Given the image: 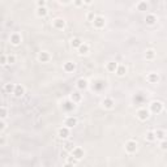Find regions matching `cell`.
<instances>
[{
  "label": "cell",
  "mask_w": 167,
  "mask_h": 167,
  "mask_svg": "<svg viewBox=\"0 0 167 167\" xmlns=\"http://www.w3.org/2000/svg\"><path fill=\"white\" fill-rule=\"evenodd\" d=\"M159 148H161L162 150H167V139L159 141Z\"/></svg>",
  "instance_id": "1f68e13d"
},
{
  "label": "cell",
  "mask_w": 167,
  "mask_h": 167,
  "mask_svg": "<svg viewBox=\"0 0 167 167\" xmlns=\"http://www.w3.org/2000/svg\"><path fill=\"white\" fill-rule=\"evenodd\" d=\"M75 148H76V146H73L72 144H67V145H65V150H67V151H72Z\"/></svg>",
  "instance_id": "d590c367"
},
{
  "label": "cell",
  "mask_w": 167,
  "mask_h": 167,
  "mask_svg": "<svg viewBox=\"0 0 167 167\" xmlns=\"http://www.w3.org/2000/svg\"><path fill=\"white\" fill-rule=\"evenodd\" d=\"M8 116V109L6 106H2L0 107V117H2V120H6Z\"/></svg>",
  "instance_id": "83f0119b"
},
{
  "label": "cell",
  "mask_w": 167,
  "mask_h": 167,
  "mask_svg": "<svg viewBox=\"0 0 167 167\" xmlns=\"http://www.w3.org/2000/svg\"><path fill=\"white\" fill-rule=\"evenodd\" d=\"M67 162H68V163H72V165H77V159L75 158V157H72V155H69V157H67Z\"/></svg>",
  "instance_id": "4dcf8cb0"
},
{
  "label": "cell",
  "mask_w": 167,
  "mask_h": 167,
  "mask_svg": "<svg viewBox=\"0 0 167 167\" xmlns=\"http://www.w3.org/2000/svg\"><path fill=\"white\" fill-rule=\"evenodd\" d=\"M149 111L150 114H154V115H158L163 111V103L161 101H153L149 105Z\"/></svg>",
  "instance_id": "6da1fadb"
},
{
  "label": "cell",
  "mask_w": 167,
  "mask_h": 167,
  "mask_svg": "<svg viewBox=\"0 0 167 167\" xmlns=\"http://www.w3.org/2000/svg\"><path fill=\"white\" fill-rule=\"evenodd\" d=\"M117 67H119V64H117L116 61H109L106 64V69L109 71V72H116Z\"/></svg>",
  "instance_id": "484cf974"
},
{
  "label": "cell",
  "mask_w": 167,
  "mask_h": 167,
  "mask_svg": "<svg viewBox=\"0 0 167 167\" xmlns=\"http://www.w3.org/2000/svg\"><path fill=\"white\" fill-rule=\"evenodd\" d=\"M47 6V2L46 0H38L37 2V8H43Z\"/></svg>",
  "instance_id": "d6a6232c"
},
{
  "label": "cell",
  "mask_w": 167,
  "mask_h": 167,
  "mask_svg": "<svg viewBox=\"0 0 167 167\" xmlns=\"http://www.w3.org/2000/svg\"><path fill=\"white\" fill-rule=\"evenodd\" d=\"M50 59H51V55H50V52L48 51H41L38 54V60L41 63H48L50 61Z\"/></svg>",
  "instance_id": "5bb4252c"
},
{
  "label": "cell",
  "mask_w": 167,
  "mask_h": 167,
  "mask_svg": "<svg viewBox=\"0 0 167 167\" xmlns=\"http://www.w3.org/2000/svg\"><path fill=\"white\" fill-rule=\"evenodd\" d=\"M69 136H71V129L68 128V127L63 125V127H60V128L58 129V137H59V139L67 140Z\"/></svg>",
  "instance_id": "3957f363"
},
{
  "label": "cell",
  "mask_w": 167,
  "mask_h": 167,
  "mask_svg": "<svg viewBox=\"0 0 167 167\" xmlns=\"http://www.w3.org/2000/svg\"><path fill=\"white\" fill-rule=\"evenodd\" d=\"M82 41L78 37H75V38H72L71 39V47L72 48H76V50H78V48H80V46L82 45Z\"/></svg>",
  "instance_id": "ffe728a7"
},
{
  "label": "cell",
  "mask_w": 167,
  "mask_h": 167,
  "mask_svg": "<svg viewBox=\"0 0 167 167\" xmlns=\"http://www.w3.org/2000/svg\"><path fill=\"white\" fill-rule=\"evenodd\" d=\"M82 101V94L80 91H73L71 94V102H73L76 105V103H80Z\"/></svg>",
  "instance_id": "e0dca14e"
},
{
  "label": "cell",
  "mask_w": 167,
  "mask_h": 167,
  "mask_svg": "<svg viewBox=\"0 0 167 167\" xmlns=\"http://www.w3.org/2000/svg\"><path fill=\"white\" fill-rule=\"evenodd\" d=\"M7 128V124H6V120H0V132H4V129Z\"/></svg>",
  "instance_id": "e575fe53"
},
{
  "label": "cell",
  "mask_w": 167,
  "mask_h": 167,
  "mask_svg": "<svg viewBox=\"0 0 167 167\" xmlns=\"http://www.w3.org/2000/svg\"><path fill=\"white\" fill-rule=\"evenodd\" d=\"M14 97L17 98H21L24 94H25V87H24L21 84H16V89H14Z\"/></svg>",
  "instance_id": "2e32d148"
},
{
  "label": "cell",
  "mask_w": 167,
  "mask_h": 167,
  "mask_svg": "<svg viewBox=\"0 0 167 167\" xmlns=\"http://www.w3.org/2000/svg\"><path fill=\"white\" fill-rule=\"evenodd\" d=\"M52 25L56 30H63V29L65 28V20L61 17H58L55 20H52Z\"/></svg>",
  "instance_id": "9c48e42d"
},
{
  "label": "cell",
  "mask_w": 167,
  "mask_h": 167,
  "mask_svg": "<svg viewBox=\"0 0 167 167\" xmlns=\"http://www.w3.org/2000/svg\"><path fill=\"white\" fill-rule=\"evenodd\" d=\"M136 116L139 117V120L145 121V120H148L149 117H150V111L146 110V109H140V110H137Z\"/></svg>",
  "instance_id": "8992f818"
},
{
  "label": "cell",
  "mask_w": 167,
  "mask_h": 167,
  "mask_svg": "<svg viewBox=\"0 0 167 167\" xmlns=\"http://www.w3.org/2000/svg\"><path fill=\"white\" fill-rule=\"evenodd\" d=\"M77 123H78V119L76 116H73V115H68L65 119H64V125L68 127V128H75V127L77 125Z\"/></svg>",
  "instance_id": "5b68a950"
},
{
  "label": "cell",
  "mask_w": 167,
  "mask_h": 167,
  "mask_svg": "<svg viewBox=\"0 0 167 167\" xmlns=\"http://www.w3.org/2000/svg\"><path fill=\"white\" fill-rule=\"evenodd\" d=\"M9 42H11V45L13 46H18L20 43L22 42V37L20 33H12L11 37H9Z\"/></svg>",
  "instance_id": "ba28073f"
},
{
  "label": "cell",
  "mask_w": 167,
  "mask_h": 167,
  "mask_svg": "<svg viewBox=\"0 0 167 167\" xmlns=\"http://www.w3.org/2000/svg\"><path fill=\"white\" fill-rule=\"evenodd\" d=\"M71 155L75 157L77 161H81L84 157H85V150H84L82 148H80V146H76V148L71 151Z\"/></svg>",
  "instance_id": "52a82bcc"
},
{
  "label": "cell",
  "mask_w": 167,
  "mask_h": 167,
  "mask_svg": "<svg viewBox=\"0 0 167 167\" xmlns=\"http://www.w3.org/2000/svg\"><path fill=\"white\" fill-rule=\"evenodd\" d=\"M63 69L64 72L67 73H72L76 71V63L75 61H65L64 64H63Z\"/></svg>",
  "instance_id": "4fadbf2b"
},
{
  "label": "cell",
  "mask_w": 167,
  "mask_h": 167,
  "mask_svg": "<svg viewBox=\"0 0 167 167\" xmlns=\"http://www.w3.org/2000/svg\"><path fill=\"white\" fill-rule=\"evenodd\" d=\"M94 18H95V14H94V12H89L87 13V21H90V22H93L94 21Z\"/></svg>",
  "instance_id": "836d02e7"
},
{
  "label": "cell",
  "mask_w": 167,
  "mask_h": 167,
  "mask_svg": "<svg viewBox=\"0 0 167 167\" xmlns=\"http://www.w3.org/2000/svg\"><path fill=\"white\" fill-rule=\"evenodd\" d=\"M0 144H2V146L6 144V139H4V136H2V140H0Z\"/></svg>",
  "instance_id": "74e56055"
},
{
  "label": "cell",
  "mask_w": 167,
  "mask_h": 167,
  "mask_svg": "<svg viewBox=\"0 0 167 167\" xmlns=\"http://www.w3.org/2000/svg\"><path fill=\"white\" fill-rule=\"evenodd\" d=\"M124 148H125V151L128 154H133V153L137 151V142L135 140H128L125 142Z\"/></svg>",
  "instance_id": "7a4b0ae2"
},
{
  "label": "cell",
  "mask_w": 167,
  "mask_h": 167,
  "mask_svg": "<svg viewBox=\"0 0 167 167\" xmlns=\"http://www.w3.org/2000/svg\"><path fill=\"white\" fill-rule=\"evenodd\" d=\"M102 106L105 107L106 110H111V109H114V106H115V101L110 97H106L105 99L102 101Z\"/></svg>",
  "instance_id": "7c38bea8"
},
{
  "label": "cell",
  "mask_w": 167,
  "mask_h": 167,
  "mask_svg": "<svg viewBox=\"0 0 167 167\" xmlns=\"http://www.w3.org/2000/svg\"><path fill=\"white\" fill-rule=\"evenodd\" d=\"M157 21H158V17L155 16L154 13H148L145 16V22H146V25H149V26H153L157 24Z\"/></svg>",
  "instance_id": "8fae6325"
},
{
  "label": "cell",
  "mask_w": 167,
  "mask_h": 167,
  "mask_svg": "<svg viewBox=\"0 0 167 167\" xmlns=\"http://www.w3.org/2000/svg\"><path fill=\"white\" fill-rule=\"evenodd\" d=\"M64 167H75V165H72V163H68V162H65Z\"/></svg>",
  "instance_id": "f35d334b"
},
{
  "label": "cell",
  "mask_w": 167,
  "mask_h": 167,
  "mask_svg": "<svg viewBox=\"0 0 167 167\" xmlns=\"http://www.w3.org/2000/svg\"><path fill=\"white\" fill-rule=\"evenodd\" d=\"M73 4H75L76 7H81V6H84V4H85V3H84V2H75Z\"/></svg>",
  "instance_id": "8d00e7d4"
},
{
  "label": "cell",
  "mask_w": 167,
  "mask_h": 167,
  "mask_svg": "<svg viewBox=\"0 0 167 167\" xmlns=\"http://www.w3.org/2000/svg\"><path fill=\"white\" fill-rule=\"evenodd\" d=\"M76 86L78 91H82V90H86L87 86H89V81L86 80V78H78L77 82H76Z\"/></svg>",
  "instance_id": "30bf717a"
},
{
  "label": "cell",
  "mask_w": 167,
  "mask_h": 167,
  "mask_svg": "<svg viewBox=\"0 0 167 167\" xmlns=\"http://www.w3.org/2000/svg\"><path fill=\"white\" fill-rule=\"evenodd\" d=\"M14 89H16V84L8 82V84H6V85H4V91H6L7 94H13Z\"/></svg>",
  "instance_id": "44dd1931"
},
{
  "label": "cell",
  "mask_w": 167,
  "mask_h": 167,
  "mask_svg": "<svg viewBox=\"0 0 167 167\" xmlns=\"http://www.w3.org/2000/svg\"><path fill=\"white\" fill-rule=\"evenodd\" d=\"M89 51H90V47H89V45H87V43H85V42H84L82 45L80 46V48L77 50V52L80 54V55H87V54H89Z\"/></svg>",
  "instance_id": "ac0fdd59"
},
{
  "label": "cell",
  "mask_w": 167,
  "mask_h": 167,
  "mask_svg": "<svg viewBox=\"0 0 167 167\" xmlns=\"http://www.w3.org/2000/svg\"><path fill=\"white\" fill-rule=\"evenodd\" d=\"M155 137H157V140H159V141L165 140V139H166L165 131H163V129H157V131H155Z\"/></svg>",
  "instance_id": "4316f807"
},
{
  "label": "cell",
  "mask_w": 167,
  "mask_h": 167,
  "mask_svg": "<svg viewBox=\"0 0 167 167\" xmlns=\"http://www.w3.org/2000/svg\"><path fill=\"white\" fill-rule=\"evenodd\" d=\"M145 140L148 142H154L157 141V137H155V131H148L145 135Z\"/></svg>",
  "instance_id": "603a6c76"
},
{
  "label": "cell",
  "mask_w": 167,
  "mask_h": 167,
  "mask_svg": "<svg viewBox=\"0 0 167 167\" xmlns=\"http://www.w3.org/2000/svg\"><path fill=\"white\" fill-rule=\"evenodd\" d=\"M146 80L150 84H158L159 82V75L157 72H150L148 76H146Z\"/></svg>",
  "instance_id": "9a60e30c"
},
{
  "label": "cell",
  "mask_w": 167,
  "mask_h": 167,
  "mask_svg": "<svg viewBox=\"0 0 167 167\" xmlns=\"http://www.w3.org/2000/svg\"><path fill=\"white\" fill-rule=\"evenodd\" d=\"M0 64H2V65L8 64V55H6V54H3L2 58H0Z\"/></svg>",
  "instance_id": "f1b7e54d"
},
{
  "label": "cell",
  "mask_w": 167,
  "mask_h": 167,
  "mask_svg": "<svg viewBox=\"0 0 167 167\" xmlns=\"http://www.w3.org/2000/svg\"><path fill=\"white\" fill-rule=\"evenodd\" d=\"M136 8H137V11H148L149 9V3L148 2H139L136 4Z\"/></svg>",
  "instance_id": "d4e9b609"
},
{
  "label": "cell",
  "mask_w": 167,
  "mask_h": 167,
  "mask_svg": "<svg viewBox=\"0 0 167 167\" xmlns=\"http://www.w3.org/2000/svg\"><path fill=\"white\" fill-rule=\"evenodd\" d=\"M93 26L95 29H98V30H101V29H103L106 26V18L103 16H95L94 21H93Z\"/></svg>",
  "instance_id": "277c9868"
},
{
  "label": "cell",
  "mask_w": 167,
  "mask_h": 167,
  "mask_svg": "<svg viewBox=\"0 0 167 167\" xmlns=\"http://www.w3.org/2000/svg\"><path fill=\"white\" fill-rule=\"evenodd\" d=\"M17 60L16 55H13V54H11V55H8V64H14Z\"/></svg>",
  "instance_id": "f546056e"
},
{
  "label": "cell",
  "mask_w": 167,
  "mask_h": 167,
  "mask_svg": "<svg viewBox=\"0 0 167 167\" xmlns=\"http://www.w3.org/2000/svg\"><path fill=\"white\" fill-rule=\"evenodd\" d=\"M155 56H157V52L153 50V48H148V50L145 51V59L146 60L151 61V60H154L155 59Z\"/></svg>",
  "instance_id": "d6986e66"
},
{
  "label": "cell",
  "mask_w": 167,
  "mask_h": 167,
  "mask_svg": "<svg viewBox=\"0 0 167 167\" xmlns=\"http://www.w3.org/2000/svg\"><path fill=\"white\" fill-rule=\"evenodd\" d=\"M115 73H116L117 77H124L125 73H127V67L124 64H119V67H117V69H116Z\"/></svg>",
  "instance_id": "7402d4cb"
},
{
  "label": "cell",
  "mask_w": 167,
  "mask_h": 167,
  "mask_svg": "<svg viewBox=\"0 0 167 167\" xmlns=\"http://www.w3.org/2000/svg\"><path fill=\"white\" fill-rule=\"evenodd\" d=\"M35 14H37L38 17H41V18L46 17L47 14H48V9H47V7H43V8H37Z\"/></svg>",
  "instance_id": "cb8c5ba5"
}]
</instances>
